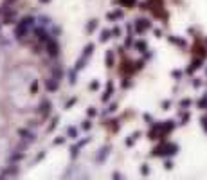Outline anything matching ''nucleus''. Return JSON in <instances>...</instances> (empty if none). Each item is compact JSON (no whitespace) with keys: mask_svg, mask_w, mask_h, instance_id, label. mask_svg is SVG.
I'll use <instances>...</instances> for the list:
<instances>
[{"mask_svg":"<svg viewBox=\"0 0 207 180\" xmlns=\"http://www.w3.org/2000/svg\"><path fill=\"white\" fill-rule=\"evenodd\" d=\"M155 36H157V38H160V36H162V33H160L158 29H155Z\"/></svg>","mask_w":207,"mask_h":180,"instance_id":"6e6d98bb","label":"nucleus"},{"mask_svg":"<svg viewBox=\"0 0 207 180\" xmlns=\"http://www.w3.org/2000/svg\"><path fill=\"white\" fill-rule=\"evenodd\" d=\"M52 78H54V79H58V81H60V79L63 78V70H61L60 67H58V69H54V70H52Z\"/></svg>","mask_w":207,"mask_h":180,"instance_id":"a878e982","label":"nucleus"},{"mask_svg":"<svg viewBox=\"0 0 207 180\" xmlns=\"http://www.w3.org/2000/svg\"><path fill=\"white\" fill-rule=\"evenodd\" d=\"M40 2H43V4H49L50 0H40Z\"/></svg>","mask_w":207,"mask_h":180,"instance_id":"13d9d810","label":"nucleus"},{"mask_svg":"<svg viewBox=\"0 0 207 180\" xmlns=\"http://www.w3.org/2000/svg\"><path fill=\"white\" fill-rule=\"evenodd\" d=\"M164 167H166V169H173V160H169V157H166V160H164Z\"/></svg>","mask_w":207,"mask_h":180,"instance_id":"4c0bfd02","label":"nucleus"},{"mask_svg":"<svg viewBox=\"0 0 207 180\" xmlns=\"http://www.w3.org/2000/svg\"><path fill=\"white\" fill-rule=\"evenodd\" d=\"M94 49H96V43H88V45H86L85 49H83V52H81V56H83V58H86V59H88V58L92 56Z\"/></svg>","mask_w":207,"mask_h":180,"instance_id":"dca6fc26","label":"nucleus"},{"mask_svg":"<svg viewBox=\"0 0 207 180\" xmlns=\"http://www.w3.org/2000/svg\"><path fill=\"white\" fill-rule=\"evenodd\" d=\"M22 158H23V153H14V155L9 158V160H11V162H20Z\"/></svg>","mask_w":207,"mask_h":180,"instance_id":"473e14b6","label":"nucleus"},{"mask_svg":"<svg viewBox=\"0 0 207 180\" xmlns=\"http://www.w3.org/2000/svg\"><path fill=\"white\" fill-rule=\"evenodd\" d=\"M132 137H133V139H139V137H141V131H133V133H132Z\"/></svg>","mask_w":207,"mask_h":180,"instance_id":"5fc2aeb1","label":"nucleus"},{"mask_svg":"<svg viewBox=\"0 0 207 180\" xmlns=\"http://www.w3.org/2000/svg\"><path fill=\"white\" fill-rule=\"evenodd\" d=\"M115 110H117V103H112V105L106 108V112H105V114H110V112H115Z\"/></svg>","mask_w":207,"mask_h":180,"instance_id":"79ce46f5","label":"nucleus"},{"mask_svg":"<svg viewBox=\"0 0 207 180\" xmlns=\"http://www.w3.org/2000/svg\"><path fill=\"white\" fill-rule=\"evenodd\" d=\"M13 2H16V0H6V6H9V4H13Z\"/></svg>","mask_w":207,"mask_h":180,"instance_id":"4d7b16f0","label":"nucleus"},{"mask_svg":"<svg viewBox=\"0 0 207 180\" xmlns=\"http://www.w3.org/2000/svg\"><path fill=\"white\" fill-rule=\"evenodd\" d=\"M122 4H124V6H128V7H133V6H135V0H122Z\"/></svg>","mask_w":207,"mask_h":180,"instance_id":"a18cd8bd","label":"nucleus"},{"mask_svg":"<svg viewBox=\"0 0 207 180\" xmlns=\"http://www.w3.org/2000/svg\"><path fill=\"white\" fill-rule=\"evenodd\" d=\"M90 141H92V139H90V137H86V139H83V141H79L78 146H79V148H83V146H86V144L90 142Z\"/></svg>","mask_w":207,"mask_h":180,"instance_id":"ea45409f","label":"nucleus"},{"mask_svg":"<svg viewBox=\"0 0 207 180\" xmlns=\"http://www.w3.org/2000/svg\"><path fill=\"white\" fill-rule=\"evenodd\" d=\"M151 56H153L151 52H148V50H144V59H151Z\"/></svg>","mask_w":207,"mask_h":180,"instance_id":"8fccbe9b","label":"nucleus"},{"mask_svg":"<svg viewBox=\"0 0 207 180\" xmlns=\"http://www.w3.org/2000/svg\"><path fill=\"white\" fill-rule=\"evenodd\" d=\"M79 150H81V148H79L78 144H74V146H70V157H72V160H76V158H78V153H79Z\"/></svg>","mask_w":207,"mask_h":180,"instance_id":"412c9836","label":"nucleus"},{"mask_svg":"<svg viewBox=\"0 0 207 180\" xmlns=\"http://www.w3.org/2000/svg\"><path fill=\"white\" fill-rule=\"evenodd\" d=\"M76 76H78V70H76V69H70V70H69V81H70V85L76 83Z\"/></svg>","mask_w":207,"mask_h":180,"instance_id":"b1692460","label":"nucleus"},{"mask_svg":"<svg viewBox=\"0 0 207 180\" xmlns=\"http://www.w3.org/2000/svg\"><path fill=\"white\" fill-rule=\"evenodd\" d=\"M191 106V99H182L180 101V108H189Z\"/></svg>","mask_w":207,"mask_h":180,"instance_id":"c9c22d12","label":"nucleus"},{"mask_svg":"<svg viewBox=\"0 0 207 180\" xmlns=\"http://www.w3.org/2000/svg\"><path fill=\"white\" fill-rule=\"evenodd\" d=\"M133 141H135V139L130 135V137H126V141H124V142H126V146H128V148H132V146H133Z\"/></svg>","mask_w":207,"mask_h":180,"instance_id":"37998d69","label":"nucleus"},{"mask_svg":"<svg viewBox=\"0 0 207 180\" xmlns=\"http://www.w3.org/2000/svg\"><path fill=\"white\" fill-rule=\"evenodd\" d=\"M162 108H164V110L171 108V101H164V103H162Z\"/></svg>","mask_w":207,"mask_h":180,"instance_id":"de8ad7c7","label":"nucleus"},{"mask_svg":"<svg viewBox=\"0 0 207 180\" xmlns=\"http://www.w3.org/2000/svg\"><path fill=\"white\" fill-rule=\"evenodd\" d=\"M200 124H202V128H204V131H205V133H207V115H205V117H202V119H200Z\"/></svg>","mask_w":207,"mask_h":180,"instance_id":"a19ab883","label":"nucleus"},{"mask_svg":"<svg viewBox=\"0 0 207 180\" xmlns=\"http://www.w3.org/2000/svg\"><path fill=\"white\" fill-rule=\"evenodd\" d=\"M58 122H60V117H58V115H56V117H54V119L50 121V124H49V130H47L49 133H50V131H52V130H54V128H56V126H58Z\"/></svg>","mask_w":207,"mask_h":180,"instance_id":"c85d7f7f","label":"nucleus"},{"mask_svg":"<svg viewBox=\"0 0 207 180\" xmlns=\"http://www.w3.org/2000/svg\"><path fill=\"white\" fill-rule=\"evenodd\" d=\"M81 130H83V131H90V130H92V121H90V119L83 121L81 122Z\"/></svg>","mask_w":207,"mask_h":180,"instance_id":"5701e85b","label":"nucleus"},{"mask_svg":"<svg viewBox=\"0 0 207 180\" xmlns=\"http://www.w3.org/2000/svg\"><path fill=\"white\" fill-rule=\"evenodd\" d=\"M58 85H60V81L54 79V78H49L47 81H45V88H47V92H56Z\"/></svg>","mask_w":207,"mask_h":180,"instance_id":"9b49d317","label":"nucleus"},{"mask_svg":"<svg viewBox=\"0 0 207 180\" xmlns=\"http://www.w3.org/2000/svg\"><path fill=\"white\" fill-rule=\"evenodd\" d=\"M112 94H114V83L108 81L106 83V90H105V94L101 95V101H103V103H108V99L112 97Z\"/></svg>","mask_w":207,"mask_h":180,"instance_id":"1a4fd4ad","label":"nucleus"},{"mask_svg":"<svg viewBox=\"0 0 207 180\" xmlns=\"http://www.w3.org/2000/svg\"><path fill=\"white\" fill-rule=\"evenodd\" d=\"M52 144H54V146H61V144H65V137H56V139L52 141Z\"/></svg>","mask_w":207,"mask_h":180,"instance_id":"f704fd0d","label":"nucleus"},{"mask_svg":"<svg viewBox=\"0 0 207 180\" xmlns=\"http://www.w3.org/2000/svg\"><path fill=\"white\" fill-rule=\"evenodd\" d=\"M202 65H204V58H194L193 61H191V65H189V67H187V74H194V70H196V69H200Z\"/></svg>","mask_w":207,"mask_h":180,"instance_id":"0eeeda50","label":"nucleus"},{"mask_svg":"<svg viewBox=\"0 0 207 180\" xmlns=\"http://www.w3.org/2000/svg\"><path fill=\"white\" fill-rule=\"evenodd\" d=\"M121 27L119 25H115V27H112V36H121Z\"/></svg>","mask_w":207,"mask_h":180,"instance_id":"e433bc0d","label":"nucleus"},{"mask_svg":"<svg viewBox=\"0 0 207 180\" xmlns=\"http://www.w3.org/2000/svg\"><path fill=\"white\" fill-rule=\"evenodd\" d=\"M16 173H18V167H9V169H6V171H4V175H2V177H14Z\"/></svg>","mask_w":207,"mask_h":180,"instance_id":"bb28decb","label":"nucleus"},{"mask_svg":"<svg viewBox=\"0 0 207 180\" xmlns=\"http://www.w3.org/2000/svg\"><path fill=\"white\" fill-rule=\"evenodd\" d=\"M43 157H45V153H43V151H42V153H40V155H38V157H36V162H40V160H42Z\"/></svg>","mask_w":207,"mask_h":180,"instance_id":"864d4df0","label":"nucleus"},{"mask_svg":"<svg viewBox=\"0 0 207 180\" xmlns=\"http://www.w3.org/2000/svg\"><path fill=\"white\" fill-rule=\"evenodd\" d=\"M110 38H112V31H110V29H103L101 34H99V42L105 43V42H108Z\"/></svg>","mask_w":207,"mask_h":180,"instance_id":"a211bd4d","label":"nucleus"},{"mask_svg":"<svg viewBox=\"0 0 207 180\" xmlns=\"http://www.w3.org/2000/svg\"><path fill=\"white\" fill-rule=\"evenodd\" d=\"M144 121H146V122H151V115L150 114H144Z\"/></svg>","mask_w":207,"mask_h":180,"instance_id":"603ef678","label":"nucleus"},{"mask_svg":"<svg viewBox=\"0 0 207 180\" xmlns=\"http://www.w3.org/2000/svg\"><path fill=\"white\" fill-rule=\"evenodd\" d=\"M133 25H135V33H137V34H142L146 29L151 27V23H150V20H148V18H137Z\"/></svg>","mask_w":207,"mask_h":180,"instance_id":"7ed1b4c3","label":"nucleus"},{"mask_svg":"<svg viewBox=\"0 0 207 180\" xmlns=\"http://www.w3.org/2000/svg\"><path fill=\"white\" fill-rule=\"evenodd\" d=\"M67 137L76 139V137H78V128H76V126H69V128H67Z\"/></svg>","mask_w":207,"mask_h":180,"instance_id":"aec40b11","label":"nucleus"},{"mask_svg":"<svg viewBox=\"0 0 207 180\" xmlns=\"http://www.w3.org/2000/svg\"><path fill=\"white\" fill-rule=\"evenodd\" d=\"M97 25H99V20H97V18H90L88 23H86V33H88V34H92Z\"/></svg>","mask_w":207,"mask_h":180,"instance_id":"f8f14e48","label":"nucleus"},{"mask_svg":"<svg viewBox=\"0 0 207 180\" xmlns=\"http://www.w3.org/2000/svg\"><path fill=\"white\" fill-rule=\"evenodd\" d=\"M45 49H47V54H49L50 58L60 56V45H58V42L54 38H50V36L45 40Z\"/></svg>","mask_w":207,"mask_h":180,"instance_id":"f03ea898","label":"nucleus"},{"mask_svg":"<svg viewBox=\"0 0 207 180\" xmlns=\"http://www.w3.org/2000/svg\"><path fill=\"white\" fill-rule=\"evenodd\" d=\"M133 47H135L139 52H144V50H148V43H146V40H135V42H133Z\"/></svg>","mask_w":207,"mask_h":180,"instance_id":"4468645a","label":"nucleus"},{"mask_svg":"<svg viewBox=\"0 0 207 180\" xmlns=\"http://www.w3.org/2000/svg\"><path fill=\"white\" fill-rule=\"evenodd\" d=\"M18 135H20V137H23V139H27V141H34V139H36V135H34V133H31L29 130H23V128H22V130H18Z\"/></svg>","mask_w":207,"mask_h":180,"instance_id":"6ab92c4d","label":"nucleus"},{"mask_svg":"<svg viewBox=\"0 0 207 180\" xmlns=\"http://www.w3.org/2000/svg\"><path fill=\"white\" fill-rule=\"evenodd\" d=\"M193 86L194 88H200L202 86V79H193Z\"/></svg>","mask_w":207,"mask_h":180,"instance_id":"49530a36","label":"nucleus"},{"mask_svg":"<svg viewBox=\"0 0 207 180\" xmlns=\"http://www.w3.org/2000/svg\"><path fill=\"white\" fill-rule=\"evenodd\" d=\"M196 106L202 108V110H205V108H207V94H204V97H202V99L196 103Z\"/></svg>","mask_w":207,"mask_h":180,"instance_id":"393cba45","label":"nucleus"},{"mask_svg":"<svg viewBox=\"0 0 207 180\" xmlns=\"http://www.w3.org/2000/svg\"><path fill=\"white\" fill-rule=\"evenodd\" d=\"M76 103H78V97H70V99H69L67 103H65V108L69 110V108H72L74 105H76Z\"/></svg>","mask_w":207,"mask_h":180,"instance_id":"2f4dec72","label":"nucleus"},{"mask_svg":"<svg viewBox=\"0 0 207 180\" xmlns=\"http://www.w3.org/2000/svg\"><path fill=\"white\" fill-rule=\"evenodd\" d=\"M141 173H142L144 177H148V175H150V166H148V164H142V166H141Z\"/></svg>","mask_w":207,"mask_h":180,"instance_id":"72a5a7b5","label":"nucleus"},{"mask_svg":"<svg viewBox=\"0 0 207 180\" xmlns=\"http://www.w3.org/2000/svg\"><path fill=\"white\" fill-rule=\"evenodd\" d=\"M166 151H168V142H160L155 150L151 151V153H153V155H157V157H164L166 158Z\"/></svg>","mask_w":207,"mask_h":180,"instance_id":"9d476101","label":"nucleus"},{"mask_svg":"<svg viewBox=\"0 0 207 180\" xmlns=\"http://www.w3.org/2000/svg\"><path fill=\"white\" fill-rule=\"evenodd\" d=\"M168 40L171 43H175V45H179V47H186V40L184 38H179V36H168Z\"/></svg>","mask_w":207,"mask_h":180,"instance_id":"f3484780","label":"nucleus"},{"mask_svg":"<svg viewBox=\"0 0 207 180\" xmlns=\"http://www.w3.org/2000/svg\"><path fill=\"white\" fill-rule=\"evenodd\" d=\"M34 22H36V18L33 16V14H29V16H23V18L18 22L16 29H14V36H16L18 40H22V38H23V36L29 33V29H33Z\"/></svg>","mask_w":207,"mask_h":180,"instance_id":"f257e3e1","label":"nucleus"},{"mask_svg":"<svg viewBox=\"0 0 207 180\" xmlns=\"http://www.w3.org/2000/svg\"><path fill=\"white\" fill-rule=\"evenodd\" d=\"M121 18H124V11H122V9H115V11H110V13L106 14V20H110V22L121 20Z\"/></svg>","mask_w":207,"mask_h":180,"instance_id":"6e6552de","label":"nucleus"},{"mask_svg":"<svg viewBox=\"0 0 207 180\" xmlns=\"http://www.w3.org/2000/svg\"><path fill=\"white\" fill-rule=\"evenodd\" d=\"M33 33H34L36 38H38V40H42V42H45V40L49 38V31L43 27V25H36V27L33 25Z\"/></svg>","mask_w":207,"mask_h":180,"instance_id":"39448f33","label":"nucleus"},{"mask_svg":"<svg viewBox=\"0 0 207 180\" xmlns=\"http://www.w3.org/2000/svg\"><path fill=\"white\" fill-rule=\"evenodd\" d=\"M121 86H122V88H130V81H124V79H122Z\"/></svg>","mask_w":207,"mask_h":180,"instance_id":"3c124183","label":"nucleus"},{"mask_svg":"<svg viewBox=\"0 0 207 180\" xmlns=\"http://www.w3.org/2000/svg\"><path fill=\"white\" fill-rule=\"evenodd\" d=\"M171 76H173L175 79H180V78H182V70H179V69H175V70L171 72Z\"/></svg>","mask_w":207,"mask_h":180,"instance_id":"58836bf2","label":"nucleus"},{"mask_svg":"<svg viewBox=\"0 0 207 180\" xmlns=\"http://www.w3.org/2000/svg\"><path fill=\"white\" fill-rule=\"evenodd\" d=\"M179 153V146L175 142H168V151H166V157H169L171 158L173 155H177Z\"/></svg>","mask_w":207,"mask_h":180,"instance_id":"ddd939ff","label":"nucleus"},{"mask_svg":"<svg viewBox=\"0 0 207 180\" xmlns=\"http://www.w3.org/2000/svg\"><path fill=\"white\" fill-rule=\"evenodd\" d=\"M112 178H115V180H119V178H122V175H121V173H119V171H115V173H114V175H112Z\"/></svg>","mask_w":207,"mask_h":180,"instance_id":"09e8293b","label":"nucleus"},{"mask_svg":"<svg viewBox=\"0 0 207 180\" xmlns=\"http://www.w3.org/2000/svg\"><path fill=\"white\" fill-rule=\"evenodd\" d=\"M13 22H14V13H13V11H9L7 16L4 18V23H13Z\"/></svg>","mask_w":207,"mask_h":180,"instance_id":"c756f323","label":"nucleus"},{"mask_svg":"<svg viewBox=\"0 0 207 180\" xmlns=\"http://www.w3.org/2000/svg\"><path fill=\"white\" fill-rule=\"evenodd\" d=\"M110 151H112V146H110V144H106V146H103V148H101V150L97 151V155H96V160H97L99 164H103V162L106 160V155L110 153Z\"/></svg>","mask_w":207,"mask_h":180,"instance_id":"423d86ee","label":"nucleus"},{"mask_svg":"<svg viewBox=\"0 0 207 180\" xmlns=\"http://www.w3.org/2000/svg\"><path fill=\"white\" fill-rule=\"evenodd\" d=\"M205 76H207V69H205Z\"/></svg>","mask_w":207,"mask_h":180,"instance_id":"bf43d9fd","label":"nucleus"},{"mask_svg":"<svg viewBox=\"0 0 207 180\" xmlns=\"http://www.w3.org/2000/svg\"><path fill=\"white\" fill-rule=\"evenodd\" d=\"M50 110H52V103H50L49 99H43L42 103H40V106H38V112L42 114L43 119H47V117H49Z\"/></svg>","mask_w":207,"mask_h":180,"instance_id":"20e7f679","label":"nucleus"},{"mask_svg":"<svg viewBox=\"0 0 207 180\" xmlns=\"http://www.w3.org/2000/svg\"><path fill=\"white\" fill-rule=\"evenodd\" d=\"M86 115H88V119H94V117L97 115V108L96 106H88L86 108Z\"/></svg>","mask_w":207,"mask_h":180,"instance_id":"4be33fe9","label":"nucleus"},{"mask_svg":"<svg viewBox=\"0 0 207 180\" xmlns=\"http://www.w3.org/2000/svg\"><path fill=\"white\" fill-rule=\"evenodd\" d=\"M115 63V54L112 50H106V54H105V65L106 67H112Z\"/></svg>","mask_w":207,"mask_h":180,"instance_id":"2eb2a0df","label":"nucleus"},{"mask_svg":"<svg viewBox=\"0 0 207 180\" xmlns=\"http://www.w3.org/2000/svg\"><path fill=\"white\" fill-rule=\"evenodd\" d=\"M189 119H191L189 112H184V114H180V122H182V124H187V122H189Z\"/></svg>","mask_w":207,"mask_h":180,"instance_id":"cd10ccee","label":"nucleus"},{"mask_svg":"<svg viewBox=\"0 0 207 180\" xmlns=\"http://www.w3.org/2000/svg\"><path fill=\"white\" fill-rule=\"evenodd\" d=\"M31 92L33 94L38 92V81H33V83H31Z\"/></svg>","mask_w":207,"mask_h":180,"instance_id":"c03bdc74","label":"nucleus"},{"mask_svg":"<svg viewBox=\"0 0 207 180\" xmlns=\"http://www.w3.org/2000/svg\"><path fill=\"white\" fill-rule=\"evenodd\" d=\"M99 81H97V79H94V81H90V86H88V88H90V90H92V92H96V90H99Z\"/></svg>","mask_w":207,"mask_h":180,"instance_id":"7c9ffc66","label":"nucleus"}]
</instances>
